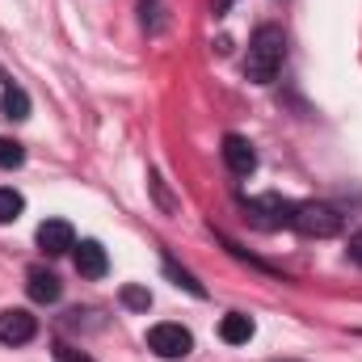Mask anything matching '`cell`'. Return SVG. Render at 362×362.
I'll return each mask as SVG.
<instances>
[{
	"mask_svg": "<svg viewBox=\"0 0 362 362\" xmlns=\"http://www.w3.org/2000/svg\"><path fill=\"white\" fill-rule=\"evenodd\" d=\"M282 59H286V34L278 25H262L253 38H249V55H245V76L253 85H270L274 76L282 72Z\"/></svg>",
	"mask_w": 362,
	"mask_h": 362,
	"instance_id": "6da1fadb",
	"label": "cell"
},
{
	"mask_svg": "<svg viewBox=\"0 0 362 362\" xmlns=\"http://www.w3.org/2000/svg\"><path fill=\"white\" fill-rule=\"evenodd\" d=\"M291 228L303 232V236H320L325 240V236H337L341 232V215L333 206H325V202H295Z\"/></svg>",
	"mask_w": 362,
	"mask_h": 362,
	"instance_id": "7a4b0ae2",
	"label": "cell"
},
{
	"mask_svg": "<svg viewBox=\"0 0 362 362\" xmlns=\"http://www.w3.org/2000/svg\"><path fill=\"white\" fill-rule=\"evenodd\" d=\"M291 211H295V202H286V198H278V194H262V198H245V219L253 223V228H291Z\"/></svg>",
	"mask_w": 362,
	"mask_h": 362,
	"instance_id": "3957f363",
	"label": "cell"
},
{
	"mask_svg": "<svg viewBox=\"0 0 362 362\" xmlns=\"http://www.w3.org/2000/svg\"><path fill=\"white\" fill-rule=\"evenodd\" d=\"M148 350L160 354V358H185L194 350V337L181 325H152L148 329Z\"/></svg>",
	"mask_w": 362,
	"mask_h": 362,
	"instance_id": "277c9868",
	"label": "cell"
},
{
	"mask_svg": "<svg viewBox=\"0 0 362 362\" xmlns=\"http://www.w3.org/2000/svg\"><path fill=\"white\" fill-rule=\"evenodd\" d=\"M34 333H38V320L25 308H4L0 312V341L4 346H25V341H34Z\"/></svg>",
	"mask_w": 362,
	"mask_h": 362,
	"instance_id": "5b68a950",
	"label": "cell"
},
{
	"mask_svg": "<svg viewBox=\"0 0 362 362\" xmlns=\"http://www.w3.org/2000/svg\"><path fill=\"white\" fill-rule=\"evenodd\" d=\"M38 249H42L47 257H59V253L76 249V232H72V223H68V219H47V223L38 228Z\"/></svg>",
	"mask_w": 362,
	"mask_h": 362,
	"instance_id": "8992f818",
	"label": "cell"
},
{
	"mask_svg": "<svg viewBox=\"0 0 362 362\" xmlns=\"http://www.w3.org/2000/svg\"><path fill=\"white\" fill-rule=\"evenodd\" d=\"M223 165H228L236 177H249V173L257 169V152H253V144H249L245 135H228V139H223Z\"/></svg>",
	"mask_w": 362,
	"mask_h": 362,
	"instance_id": "52a82bcc",
	"label": "cell"
},
{
	"mask_svg": "<svg viewBox=\"0 0 362 362\" xmlns=\"http://www.w3.org/2000/svg\"><path fill=\"white\" fill-rule=\"evenodd\" d=\"M76 270L85 274V278H105L110 257H105V249H101L97 240H81V245H76Z\"/></svg>",
	"mask_w": 362,
	"mask_h": 362,
	"instance_id": "ba28073f",
	"label": "cell"
},
{
	"mask_svg": "<svg viewBox=\"0 0 362 362\" xmlns=\"http://www.w3.org/2000/svg\"><path fill=\"white\" fill-rule=\"evenodd\" d=\"M25 291H30V299H34V303H55V299L64 295L59 278H55L51 270H30V282H25Z\"/></svg>",
	"mask_w": 362,
	"mask_h": 362,
	"instance_id": "9c48e42d",
	"label": "cell"
},
{
	"mask_svg": "<svg viewBox=\"0 0 362 362\" xmlns=\"http://www.w3.org/2000/svg\"><path fill=\"white\" fill-rule=\"evenodd\" d=\"M219 337H223L228 346H245V341L253 337V320H249L245 312H228V316L219 320Z\"/></svg>",
	"mask_w": 362,
	"mask_h": 362,
	"instance_id": "30bf717a",
	"label": "cell"
},
{
	"mask_svg": "<svg viewBox=\"0 0 362 362\" xmlns=\"http://www.w3.org/2000/svg\"><path fill=\"white\" fill-rule=\"evenodd\" d=\"M0 114L13 118V122H25L30 118V97H25V89L4 85V93H0Z\"/></svg>",
	"mask_w": 362,
	"mask_h": 362,
	"instance_id": "8fae6325",
	"label": "cell"
},
{
	"mask_svg": "<svg viewBox=\"0 0 362 362\" xmlns=\"http://www.w3.org/2000/svg\"><path fill=\"white\" fill-rule=\"evenodd\" d=\"M21 211H25V198H21L17 189L0 185V223H13V219H17Z\"/></svg>",
	"mask_w": 362,
	"mask_h": 362,
	"instance_id": "7c38bea8",
	"label": "cell"
},
{
	"mask_svg": "<svg viewBox=\"0 0 362 362\" xmlns=\"http://www.w3.org/2000/svg\"><path fill=\"white\" fill-rule=\"evenodd\" d=\"M25 160V148L17 144V139H8V135H0V169H17Z\"/></svg>",
	"mask_w": 362,
	"mask_h": 362,
	"instance_id": "4fadbf2b",
	"label": "cell"
},
{
	"mask_svg": "<svg viewBox=\"0 0 362 362\" xmlns=\"http://www.w3.org/2000/svg\"><path fill=\"white\" fill-rule=\"evenodd\" d=\"M122 303L131 312H148L152 308V295H148V286H122Z\"/></svg>",
	"mask_w": 362,
	"mask_h": 362,
	"instance_id": "5bb4252c",
	"label": "cell"
},
{
	"mask_svg": "<svg viewBox=\"0 0 362 362\" xmlns=\"http://www.w3.org/2000/svg\"><path fill=\"white\" fill-rule=\"evenodd\" d=\"M139 13H144V30L156 34L160 30V17H165V4L160 0H139Z\"/></svg>",
	"mask_w": 362,
	"mask_h": 362,
	"instance_id": "9a60e30c",
	"label": "cell"
},
{
	"mask_svg": "<svg viewBox=\"0 0 362 362\" xmlns=\"http://www.w3.org/2000/svg\"><path fill=\"white\" fill-rule=\"evenodd\" d=\"M165 270L173 274V278H177V286H185L189 295H206V291H202V286H198V282H194V278H189V274H185V270H177L173 262H165Z\"/></svg>",
	"mask_w": 362,
	"mask_h": 362,
	"instance_id": "2e32d148",
	"label": "cell"
},
{
	"mask_svg": "<svg viewBox=\"0 0 362 362\" xmlns=\"http://www.w3.org/2000/svg\"><path fill=\"white\" fill-rule=\"evenodd\" d=\"M55 358H59V362H93L89 354H81V350H76V346H68V341H59V346H55Z\"/></svg>",
	"mask_w": 362,
	"mask_h": 362,
	"instance_id": "e0dca14e",
	"label": "cell"
},
{
	"mask_svg": "<svg viewBox=\"0 0 362 362\" xmlns=\"http://www.w3.org/2000/svg\"><path fill=\"white\" fill-rule=\"evenodd\" d=\"M350 257L362 266V232H354V236H350Z\"/></svg>",
	"mask_w": 362,
	"mask_h": 362,
	"instance_id": "ac0fdd59",
	"label": "cell"
},
{
	"mask_svg": "<svg viewBox=\"0 0 362 362\" xmlns=\"http://www.w3.org/2000/svg\"><path fill=\"white\" fill-rule=\"evenodd\" d=\"M0 81H4V85H8V76H4V68H0Z\"/></svg>",
	"mask_w": 362,
	"mask_h": 362,
	"instance_id": "d6986e66",
	"label": "cell"
}]
</instances>
